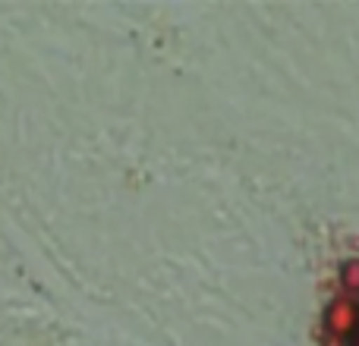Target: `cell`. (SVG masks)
Returning a JSON list of instances; mask_svg holds the SVG:
<instances>
[{
	"mask_svg": "<svg viewBox=\"0 0 359 346\" xmlns=\"http://www.w3.org/2000/svg\"><path fill=\"white\" fill-rule=\"evenodd\" d=\"M350 346H359V331H356V337H353V340H350Z\"/></svg>",
	"mask_w": 359,
	"mask_h": 346,
	"instance_id": "277c9868",
	"label": "cell"
},
{
	"mask_svg": "<svg viewBox=\"0 0 359 346\" xmlns=\"http://www.w3.org/2000/svg\"><path fill=\"white\" fill-rule=\"evenodd\" d=\"M325 331L331 337H341V340H353L359 331V303L350 296H337L328 303L325 309Z\"/></svg>",
	"mask_w": 359,
	"mask_h": 346,
	"instance_id": "6da1fadb",
	"label": "cell"
},
{
	"mask_svg": "<svg viewBox=\"0 0 359 346\" xmlns=\"http://www.w3.org/2000/svg\"><path fill=\"white\" fill-rule=\"evenodd\" d=\"M341 290L344 296L359 299V258H347L341 265Z\"/></svg>",
	"mask_w": 359,
	"mask_h": 346,
	"instance_id": "7a4b0ae2",
	"label": "cell"
},
{
	"mask_svg": "<svg viewBox=\"0 0 359 346\" xmlns=\"http://www.w3.org/2000/svg\"><path fill=\"white\" fill-rule=\"evenodd\" d=\"M328 346H344V340H341V337H331L328 334Z\"/></svg>",
	"mask_w": 359,
	"mask_h": 346,
	"instance_id": "3957f363",
	"label": "cell"
}]
</instances>
